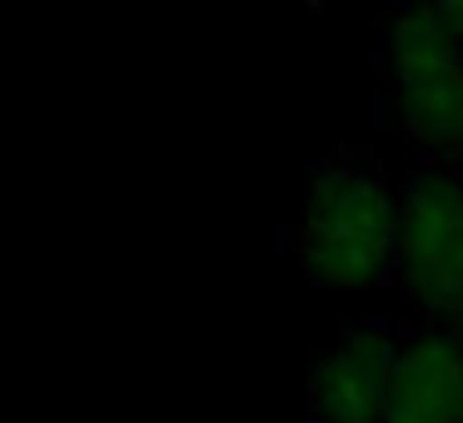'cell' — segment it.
<instances>
[{"mask_svg":"<svg viewBox=\"0 0 463 423\" xmlns=\"http://www.w3.org/2000/svg\"><path fill=\"white\" fill-rule=\"evenodd\" d=\"M383 55H389L393 80H419V75H439L463 61V35L429 0H419L403 15H393L389 35H383Z\"/></svg>","mask_w":463,"mask_h":423,"instance_id":"8992f818","label":"cell"},{"mask_svg":"<svg viewBox=\"0 0 463 423\" xmlns=\"http://www.w3.org/2000/svg\"><path fill=\"white\" fill-rule=\"evenodd\" d=\"M393 115L413 140V150H423L433 164L463 170V61L439 75L399 80Z\"/></svg>","mask_w":463,"mask_h":423,"instance_id":"5b68a950","label":"cell"},{"mask_svg":"<svg viewBox=\"0 0 463 423\" xmlns=\"http://www.w3.org/2000/svg\"><path fill=\"white\" fill-rule=\"evenodd\" d=\"M299 5H324V0H299Z\"/></svg>","mask_w":463,"mask_h":423,"instance_id":"ba28073f","label":"cell"},{"mask_svg":"<svg viewBox=\"0 0 463 423\" xmlns=\"http://www.w3.org/2000/svg\"><path fill=\"white\" fill-rule=\"evenodd\" d=\"M429 5H433V11H439V15H443V21H449V25H453V31H458V35H463V0H429Z\"/></svg>","mask_w":463,"mask_h":423,"instance_id":"52a82bcc","label":"cell"},{"mask_svg":"<svg viewBox=\"0 0 463 423\" xmlns=\"http://www.w3.org/2000/svg\"><path fill=\"white\" fill-rule=\"evenodd\" d=\"M393 279L419 319L463 329V174L449 164H429L403 180Z\"/></svg>","mask_w":463,"mask_h":423,"instance_id":"7a4b0ae2","label":"cell"},{"mask_svg":"<svg viewBox=\"0 0 463 423\" xmlns=\"http://www.w3.org/2000/svg\"><path fill=\"white\" fill-rule=\"evenodd\" d=\"M393 234H399V190L369 155L349 150L314 170L289 244L309 284L359 294L393 274Z\"/></svg>","mask_w":463,"mask_h":423,"instance_id":"6da1fadb","label":"cell"},{"mask_svg":"<svg viewBox=\"0 0 463 423\" xmlns=\"http://www.w3.org/2000/svg\"><path fill=\"white\" fill-rule=\"evenodd\" d=\"M399 343L403 334L393 324H359L344 334L309 379V423H383Z\"/></svg>","mask_w":463,"mask_h":423,"instance_id":"3957f363","label":"cell"},{"mask_svg":"<svg viewBox=\"0 0 463 423\" xmlns=\"http://www.w3.org/2000/svg\"><path fill=\"white\" fill-rule=\"evenodd\" d=\"M383 423H463V329L429 324L403 334L389 373Z\"/></svg>","mask_w":463,"mask_h":423,"instance_id":"277c9868","label":"cell"}]
</instances>
